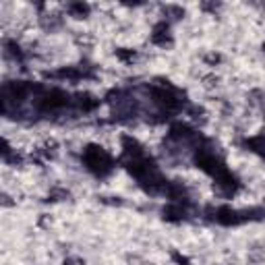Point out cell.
<instances>
[{
  "instance_id": "obj_1",
  "label": "cell",
  "mask_w": 265,
  "mask_h": 265,
  "mask_svg": "<svg viewBox=\"0 0 265 265\" xmlns=\"http://www.w3.org/2000/svg\"><path fill=\"white\" fill-rule=\"evenodd\" d=\"M83 162H85L87 170H92L98 176L108 174L112 170V164H114L112 162V155L106 151V149L98 147V145H90V147L83 151Z\"/></svg>"
},
{
  "instance_id": "obj_5",
  "label": "cell",
  "mask_w": 265,
  "mask_h": 265,
  "mask_svg": "<svg viewBox=\"0 0 265 265\" xmlns=\"http://www.w3.org/2000/svg\"><path fill=\"white\" fill-rule=\"evenodd\" d=\"M151 42L157 46H166L170 44V25L168 23H157L151 33Z\"/></svg>"
},
{
  "instance_id": "obj_13",
  "label": "cell",
  "mask_w": 265,
  "mask_h": 265,
  "mask_svg": "<svg viewBox=\"0 0 265 265\" xmlns=\"http://www.w3.org/2000/svg\"><path fill=\"white\" fill-rule=\"evenodd\" d=\"M263 50H265V44H263Z\"/></svg>"
},
{
  "instance_id": "obj_6",
  "label": "cell",
  "mask_w": 265,
  "mask_h": 265,
  "mask_svg": "<svg viewBox=\"0 0 265 265\" xmlns=\"http://www.w3.org/2000/svg\"><path fill=\"white\" fill-rule=\"evenodd\" d=\"M162 214H164V218L170 220V222H181V220L187 218V209H185L181 203H172V205L164 207Z\"/></svg>"
},
{
  "instance_id": "obj_8",
  "label": "cell",
  "mask_w": 265,
  "mask_h": 265,
  "mask_svg": "<svg viewBox=\"0 0 265 265\" xmlns=\"http://www.w3.org/2000/svg\"><path fill=\"white\" fill-rule=\"evenodd\" d=\"M246 147H249L251 151L259 153L265 157V137H255V139H249L246 141Z\"/></svg>"
},
{
  "instance_id": "obj_11",
  "label": "cell",
  "mask_w": 265,
  "mask_h": 265,
  "mask_svg": "<svg viewBox=\"0 0 265 265\" xmlns=\"http://www.w3.org/2000/svg\"><path fill=\"white\" fill-rule=\"evenodd\" d=\"M64 265H85L81 259H77V257H68L66 261H64Z\"/></svg>"
},
{
  "instance_id": "obj_12",
  "label": "cell",
  "mask_w": 265,
  "mask_h": 265,
  "mask_svg": "<svg viewBox=\"0 0 265 265\" xmlns=\"http://www.w3.org/2000/svg\"><path fill=\"white\" fill-rule=\"evenodd\" d=\"M174 259H176V261H179V263H183V265H189V261H187L185 257H181L179 253H174Z\"/></svg>"
},
{
  "instance_id": "obj_4",
  "label": "cell",
  "mask_w": 265,
  "mask_h": 265,
  "mask_svg": "<svg viewBox=\"0 0 265 265\" xmlns=\"http://www.w3.org/2000/svg\"><path fill=\"white\" fill-rule=\"evenodd\" d=\"M246 220H251V218L244 216L242 211H236V209H230V207H220L216 211V222L222 224V226H238Z\"/></svg>"
},
{
  "instance_id": "obj_10",
  "label": "cell",
  "mask_w": 265,
  "mask_h": 265,
  "mask_svg": "<svg viewBox=\"0 0 265 265\" xmlns=\"http://www.w3.org/2000/svg\"><path fill=\"white\" fill-rule=\"evenodd\" d=\"M116 56H118L120 60H125V62H131V60L135 58V52H133V50H125V48H122V50H116Z\"/></svg>"
},
{
  "instance_id": "obj_2",
  "label": "cell",
  "mask_w": 265,
  "mask_h": 265,
  "mask_svg": "<svg viewBox=\"0 0 265 265\" xmlns=\"http://www.w3.org/2000/svg\"><path fill=\"white\" fill-rule=\"evenodd\" d=\"M68 104V96L60 90H46V92H40V96L35 98V106H38L40 112H56L60 108Z\"/></svg>"
},
{
  "instance_id": "obj_9",
  "label": "cell",
  "mask_w": 265,
  "mask_h": 265,
  "mask_svg": "<svg viewBox=\"0 0 265 265\" xmlns=\"http://www.w3.org/2000/svg\"><path fill=\"white\" fill-rule=\"evenodd\" d=\"M68 13L73 17H77V19H83V17L90 13V7L83 5V3H73V5H68Z\"/></svg>"
},
{
  "instance_id": "obj_3",
  "label": "cell",
  "mask_w": 265,
  "mask_h": 265,
  "mask_svg": "<svg viewBox=\"0 0 265 265\" xmlns=\"http://www.w3.org/2000/svg\"><path fill=\"white\" fill-rule=\"evenodd\" d=\"M151 98L166 112H172V110H179L181 108V98H179V94H176L170 85L153 87V90H151Z\"/></svg>"
},
{
  "instance_id": "obj_7",
  "label": "cell",
  "mask_w": 265,
  "mask_h": 265,
  "mask_svg": "<svg viewBox=\"0 0 265 265\" xmlns=\"http://www.w3.org/2000/svg\"><path fill=\"white\" fill-rule=\"evenodd\" d=\"M77 104H79V108L83 112H90V110H94L96 106H98V100L94 96H90V94H81L79 100H77Z\"/></svg>"
}]
</instances>
